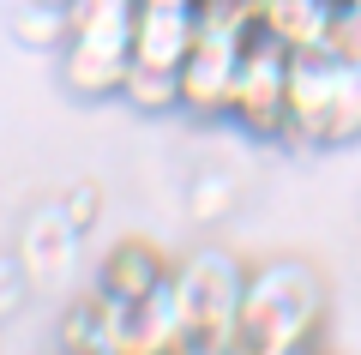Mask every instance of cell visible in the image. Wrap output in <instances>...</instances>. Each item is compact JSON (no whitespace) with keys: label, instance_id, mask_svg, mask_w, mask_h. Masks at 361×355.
Masks as SVG:
<instances>
[{"label":"cell","instance_id":"8","mask_svg":"<svg viewBox=\"0 0 361 355\" xmlns=\"http://www.w3.org/2000/svg\"><path fill=\"white\" fill-rule=\"evenodd\" d=\"M337 6L331 0H253V30L271 37L277 49L301 54V49H325Z\"/></svg>","mask_w":361,"mask_h":355},{"label":"cell","instance_id":"9","mask_svg":"<svg viewBox=\"0 0 361 355\" xmlns=\"http://www.w3.org/2000/svg\"><path fill=\"white\" fill-rule=\"evenodd\" d=\"M157 283H169V265L157 247L145 241H121L103 253V265H97V289L109 295V301H127V295H145L157 289Z\"/></svg>","mask_w":361,"mask_h":355},{"label":"cell","instance_id":"15","mask_svg":"<svg viewBox=\"0 0 361 355\" xmlns=\"http://www.w3.org/2000/svg\"><path fill=\"white\" fill-rule=\"evenodd\" d=\"M61 355H115V349H61Z\"/></svg>","mask_w":361,"mask_h":355},{"label":"cell","instance_id":"5","mask_svg":"<svg viewBox=\"0 0 361 355\" xmlns=\"http://www.w3.org/2000/svg\"><path fill=\"white\" fill-rule=\"evenodd\" d=\"M337 54L331 49H301L289 54V90H283V139L313 145L319 139V121H325V102L337 90Z\"/></svg>","mask_w":361,"mask_h":355},{"label":"cell","instance_id":"18","mask_svg":"<svg viewBox=\"0 0 361 355\" xmlns=\"http://www.w3.org/2000/svg\"><path fill=\"white\" fill-rule=\"evenodd\" d=\"M349 6H361V0H349Z\"/></svg>","mask_w":361,"mask_h":355},{"label":"cell","instance_id":"12","mask_svg":"<svg viewBox=\"0 0 361 355\" xmlns=\"http://www.w3.org/2000/svg\"><path fill=\"white\" fill-rule=\"evenodd\" d=\"M325 49H331L337 61L361 66V6H337V18H331V37H325Z\"/></svg>","mask_w":361,"mask_h":355},{"label":"cell","instance_id":"1","mask_svg":"<svg viewBox=\"0 0 361 355\" xmlns=\"http://www.w3.org/2000/svg\"><path fill=\"white\" fill-rule=\"evenodd\" d=\"M325 325V283L301 259H271L247 271L241 313H235V355H301Z\"/></svg>","mask_w":361,"mask_h":355},{"label":"cell","instance_id":"4","mask_svg":"<svg viewBox=\"0 0 361 355\" xmlns=\"http://www.w3.org/2000/svg\"><path fill=\"white\" fill-rule=\"evenodd\" d=\"M180 343L187 337H180L169 283H157L145 295H127V301H109V349L115 355H175Z\"/></svg>","mask_w":361,"mask_h":355},{"label":"cell","instance_id":"19","mask_svg":"<svg viewBox=\"0 0 361 355\" xmlns=\"http://www.w3.org/2000/svg\"><path fill=\"white\" fill-rule=\"evenodd\" d=\"M301 355H313V349H301Z\"/></svg>","mask_w":361,"mask_h":355},{"label":"cell","instance_id":"17","mask_svg":"<svg viewBox=\"0 0 361 355\" xmlns=\"http://www.w3.org/2000/svg\"><path fill=\"white\" fill-rule=\"evenodd\" d=\"M331 6H349V0H331Z\"/></svg>","mask_w":361,"mask_h":355},{"label":"cell","instance_id":"10","mask_svg":"<svg viewBox=\"0 0 361 355\" xmlns=\"http://www.w3.org/2000/svg\"><path fill=\"white\" fill-rule=\"evenodd\" d=\"M361 139V66H337V90L331 102H325V121H319V151H337V145Z\"/></svg>","mask_w":361,"mask_h":355},{"label":"cell","instance_id":"6","mask_svg":"<svg viewBox=\"0 0 361 355\" xmlns=\"http://www.w3.org/2000/svg\"><path fill=\"white\" fill-rule=\"evenodd\" d=\"M193 37H199L193 6H139V13H133V66L180 73Z\"/></svg>","mask_w":361,"mask_h":355},{"label":"cell","instance_id":"2","mask_svg":"<svg viewBox=\"0 0 361 355\" xmlns=\"http://www.w3.org/2000/svg\"><path fill=\"white\" fill-rule=\"evenodd\" d=\"M241 289L247 271L229 253H193L169 271V301H175L180 337L205 343V349H229L235 337V313H241Z\"/></svg>","mask_w":361,"mask_h":355},{"label":"cell","instance_id":"7","mask_svg":"<svg viewBox=\"0 0 361 355\" xmlns=\"http://www.w3.org/2000/svg\"><path fill=\"white\" fill-rule=\"evenodd\" d=\"M133 66L127 42H90V37H66L61 42V85L73 97H121V78Z\"/></svg>","mask_w":361,"mask_h":355},{"label":"cell","instance_id":"13","mask_svg":"<svg viewBox=\"0 0 361 355\" xmlns=\"http://www.w3.org/2000/svg\"><path fill=\"white\" fill-rule=\"evenodd\" d=\"M175 355H235V349H205V343H180Z\"/></svg>","mask_w":361,"mask_h":355},{"label":"cell","instance_id":"11","mask_svg":"<svg viewBox=\"0 0 361 355\" xmlns=\"http://www.w3.org/2000/svg\"><path fill=\"white\" fill-rule=\"evenodd\" d=\"M121 97H127L133 109H145V114H157V109H175V73L127 66V78H121Z\"/></svg>","mask_w":361,"mask_h":355},{"label":"cell","instance_id":"14","mask_svg":"<svg viewBox=\"0 0 361 355\" xmlns=\"http://www.w3.org/2000/svg\"><path fill=\"white\" fill-rule=\"evenodd\" d=\"M139 6H199V0H139Z\"/></svg>","mask_w":361,"mask_h":355},{"label":"cell","instance_id":"16","mask_svg":"<svg viewBox=\"0 0 361 355\" xmlns=\"http://www.w3.org/2000/svg\"><path fill=\"white\" fill-rule=\"evenodd\" d=\"M37 6H66V0H37Z\"/></svg>","mask_w":361,"mask_h":355},{"label":"cell","instance_id":"3","mask_svg":"<svg viewBox=\"0 0 361 355\" xmlns=\"http://www.w3.org/2000/svg\"><path fill=\"white\" fill-rule=\"evenodd\" d=\"M283 90H289V49L253 30L241 49V66H235L229 121L247 139H283Z\"/></svg>","mask_w":361,"mask_h":355}]
</instances>
